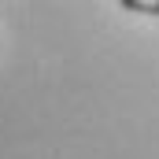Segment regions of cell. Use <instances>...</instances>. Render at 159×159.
I'll return each instance as SVG.
<instances>
[{
    "label": "cell",
    "instance_id": "cell-1",
    "mask_svg": "<svg viewBox=\"0 0 159 159\" xmlns=\"http://www.w3.org/2000/svg\"><path fill=\"white\" fill-rule=\"evenodd\" d=\"M126 11H144V15H159V4H148V0H122Z\"/></svg>",
    "mask_w": 159,
    "mask_h": 159
}]
</instances>
